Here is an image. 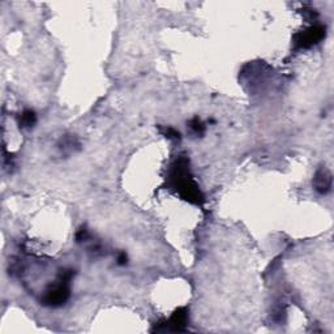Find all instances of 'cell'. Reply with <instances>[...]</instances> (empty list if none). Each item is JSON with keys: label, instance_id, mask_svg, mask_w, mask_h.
<instances>
[{"label": "cell", "instance_id": "277c9868", "mask_svg": "<svg viewBox=\"0 0 334 334\" xmlns=\"http://www.w3.org/2000/svg\"><path fill=\"white\" fill-rule=\"evenodd\" d=\"M314 186L315 189L320 193H328L332 188V175H330L329 171H326L325 168L324 170H318L316 172L314 179Z\"/></svg>", "mask_w": 334, "mask_h": 334}, {"label": "cell", "instance_id": "3957f363", "mask_svg": "<svg viewBox=\"0 0 334 334\" xmlns=\"http://www.w3.org/2000/svg\"><path fill=\"white\" fill-rule=\"evenodd\" d=\"M70 297V287H68V282L61 279V283L55 285L53 289L46 291L45 297H43V303L47 306L57 307L61 306L63 303L67 302V299Z\"/></svg>", "mask_w": 334, "mask_h": 334}, {"label": "cell", "instance_id": "6da1fadb", "mask_svg": "<svg viewBox=\"0 0 334 334\" xmlns=\"http://www.w3.org/2000/svg\"><path fill=\"white\" fill-rule=\"evenodd\" d=\"M171 180L172 186L178 189L179 195L183 199L195 203V204H200L203 201V195L195 184V182L192 180V176L189 175V168H188L187 159H179L176 161L175 165L172 166L171 171Z\"/></svg>", "mask_w": 334, "mask_h": 334}, {"label": "cell", "instance_id": "ba28073f", "mask_svg": "<svg viewBox=\"0 0 334 334\" xmlns=\"http://www.w3.org/2000/svg\"><path fill=\"white\" fill-rule=\"evenodd\" d=\"M165 135H166V137H168V139H180L179 132L175 130H172V128H166V130H165Z\"/></svg>", "mask_w": 334, "mask_h": 334}, {"label": "cell", "instance_id": "7a4b0ae2", "mask_svg": "<svg viewBox=\"0 0 334 334\" xmlns=\"http://www.w3.org/2000/svg\"><path fill=\"white\" fill-rule=\"evenodd\" d=\"M324 37H325V28L321 25H315L304 32L299 33L295 39V43L300 49H308L311 46L318 43Z\"/></svg>", "mask_w": 334, "mask_h": 334}, {"label": "cell", "instance_id": "5b68a950", "mask_svg": "<svg viewBox=\"0 0 334 334\" xmlns=\"http://www.w3.org/2000/svg\"><path fill=\"white\" fill-rule=\"evenodd\" d=\"M187 318L188 315L186 308H179V310L175 311V312L172 314L168 325L172 326V329L174 330H180L186 324H187Z\"/></svg>", "mask_w": 334, "mask_h": 334}, {"label": "cell", "instance_id": "9c48e42d", "mask_svg": "<svg viewBox=\"0 0 334 334\" xmlns=\"http://www.w3.org/2000/svg\"><path fill=\"white\" fill-rule=\"evenodd\" d=\"M118 261H119V264H122V265L126 264L127 262L126 253H120V255H119V257H118Z\"/></svg>", "mask_w": 334, "mask_h": 334}, {"label": "cell", "instance_id": "8992f818", "mask_svg": "<svg viewBox=\"0 0 334 334\" xmlns=\"http://www.w3.org/2000/svg\"><path fill=\"white\" fill-rule=\"evenodd\" d=\"M36 122H37V116H36V112L32 110H26L22 112V115H21V119H20V124L22 127H26V128H29V127H33L34 124H36Z\"/></svg>", "mask_w": 334, "mask_h": 334}, {"label": "cell", "instance_id": "52a82bcc", "mask_svg": "<svg viewBox=\"0 0 334 334\" xmlns=\"http://www.w3.org/2000/svg\"><path fill=\"white\" fill-rule=\"evenodd\" d=\"M189 128H191L192 132H193V133H196V135H203V133H204V130H205L204 123L201 122V120H199L197 118L193 119L192 122H189Z\"/></svg>", "mask_w": 334, "mask_h": 334}]
</instances>
